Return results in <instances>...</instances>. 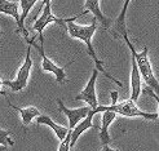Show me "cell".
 Masks as SVG:
<instances>
[{
	"label": "cell",
	"instance_id": "6da1fadb",
	"mask_svg": "<svg viewBox=\"0 0 159 151\" xmlns=\"http://www.w3.org/2000/svg\"><path fill=\"white\" fill-rule=\"evenodd\" d=\"M96 25H97V20L94 18V17H93L92 23H91V25H88V26L78 25V23H75V20H71V21H69V22L66 23V30H67V33L70 34L71 38H75V39H78V40H82V42L87 45V53H88L91 57H92V60H93V62H94V67H96L101 74H104L107 79H110L111 82H114L116 85L123 87V84H122L120 82L116 80L114 76H111V75L107 73V71H106L104 62H102V61L98 58V56H97L96 51H94L93 45H92V38H93L94 33H96V29H97Z\"/></svg>",
	"mask_w": 159,
	"mask_h": 151
},
{
	"label": "cell",
	"instance_id": "7a4b0ae2",
	"mask_svg": "<svg viewBox=\"0 0 159 151\" xmlns=\"http://www.w3.org/2000/svg\"><path fill=\"white\" fill-rule=\"evenodd\" d=\"M122 38L124 39V42L127 43V45H128L131 54L134 57V60H136L139 70H140V74H141V78L144 79L145 84L149 87V88H152L155 92V94L159 96V82H158V79L154 75L152 63H150V60H149V54H148L149 49H148V47H144L141 52H137L136 49H134L133 44L131 43L129 38H128V34L123 35Z\"/></svg>",
	"mask_w": 159,
	"mask_h": 151
},
{
	"label": "cell",
	"instance_id": "3957f363",
	"mask_svg": "<svg viewBox=\"0 0 159 151\" xmlns=\"http://www.w3.org/2000/svg\"><path fill=\"white\" fill-rule=\"evenodd\" d=\"M105 110H110L114 111L115 114H119L122 116H127V118H142L145 120H157L159 118L158 113H148V111L141 110L136 102L129 100H125L123 102H115L111 103L109 106H98L97 107V113H102Z\"/></svg>",
	"mask_w": 159,
	"mask_h": 151
},
{
	"label": "cell",
	"instance_id": "277c9868",
	"mask_svg": "<svg viewBox=\"0 0 159 151\" xmlns=\"http://www.w3.org/2000/svg\"><path fill=\"white\" fill-rule=\"evenodd\" d=\"M88 12L84 11L83 13H79L76 16H73V17H69V18H58L52 13V3H48L43 7V12H42V16L39 17L35 22H34V26L33 29L35 31H38V39L39 42H44V38H43V31L44 29L51 25V23H58V25H62V27H66V23L71 20H76L78 17H80L83 14H87Z\"/></svg>",
	"mask_w": 159,
	"mask_h": 151
},
{
	"label": "cell",
	"instance_id": "5b68a950",
	"mask_svg": "<svg viewBox=\"0 0 159 151\" xmlns=\"http://www.w3.org/2000/svg\"><path fill=\"white\" fill-rule=\"evenodd\" d=\"M31 43L27 44V51H26V57L25 61L21 65L16 79L13 80H3L4 85L11 88V91L13 92H21L27 87L29 84V78H30V73L31 69H33V60H31Z\"/></svg>",
	"mask_w": 159,
	"mask_h": 151
},
{
	"label": "cell",
	"instance_id": "8992f818",
	"mask_svg": "<svg viewBox=\"0 0 159 151\" xmlns=\"http://www.w3.org/2000/svg\"><path fill=\"white\" fill-rule=\"evenodd\" d=\"M29 43H31V45H33L34 48H36L38 52H39V54L42 56V70H43V71H47V73L53 74L54 78H56V80H57V83H60V84L65 83V82H66L65 69L69 67L73 62L67 63V65L63 66V67H60V66L56 65V63H54L52 60H49L48 57H47V54H45V52H44V42H40L42 45H38V44L35 43V39H31ZM29 43H27V44H29Z\"/></svg>",
	"mask_w": 159,
	"mask_h": 151
},
{
	"label": "cell",
	"instance_id": "52a82bcc",
	"mask_svg": "<svg viewBox=\"0 0 159 151\" xmlns=\"http://www.w3.org/2000/svg\"><path fill=\"white\" fill-rule=\"evenodd\" d=\"M98 74H100V71L94 67L88 83H87L85 87H84V89L75 97L76 101L85 102L91 109H97L98 107V100H97V94H96V82H97Z\"/></svg>",
	"mask_w": 159,
	"mask_h": 151
},
{
	"label": "cell",
	"instance_id": "ba28073f",
	"mask_svg": "<svg viewBox=\"0 0 159 151\" xmlns=\"http://www.w3.org/2000/svg\"><path fill=\"white\" fill-rule=\"evenodd\" d=\"M0 13L8 14L11 17L14 18V21L17 22V34H22L25 40L29 43L30 42V36H29V31L21 23V16H20V4L16 2H9V0H0Z\"/></svg>",
	"mask_w": 159,
	"mask_h": 151
},
{
	"label": "cell",
	"instance_id": "9c48e42d",
	"mask_svg": "<svg viewBox=\"0 0 159 151\" xmlns=\"http://www.w3.org/2000/svg\"><path fill=\"white\" fill-rule=\"evenodd\" d=\"M57 105H58V109H60L61 113H63L67 116L70 129H73L79 122L83 120V119L89 114V111L92 110L88 105L83 106V107H78V109H67L65 105H63L62 100H60V98H57Z\"/></svg>",
	"mask_w": 159,
	"mask_h": 151
},
{
	"label": "cell",
	"instance_id": "30bf717a",
	"mask_svg": "<svg viewBox=\"0 0 159 151\" xmlns=\"http://www.w3.org/2000/svg\"><path fill=\"white\" fill-rule=\"evenodd\" d=\"M96 114H98V113H97V109H92V110L89 111V114L87 115V116L83 119V120L79 122V123L74 127V128H73V131H71V149L75 146L76 141L79 140V137H80L85 131H88V129H91V128L100 129V128H97V127L93 124V116L96 115Z\"/></svg>",
	"mask_w": 159,
	"mask_h": 151
},
{
	"label": "cell",
	"instance_id": "8fae6325",
	"mask_svg": "<svg viewBox=\"0 0 159 151\" xmlns=\"http://www.w3.org/2000/svg\"><path fill=\"white\" fill-rule=\"evenodd\" d=\"M141 74L137 66V62L131 54V100L136 102L142 93V83H141Z\"/></svg>",
	"mask_w": 159,
	"mask_h": 151
},
{
	"label": "cell",
	"instance_id": "7c38bea8",
	"mask_svg": "<svg viewBox=\"0 0 159 151\" xmlns=\"http://www.w3.org/2000/svg\"><path fill=\"white\" fill-rule=\"evenodd\" d=\"M84 8L87 12H89L93 14V17L97 20V22H100L102 27L105 30H109L111 23H113V20H110L109 17L102 13L101 7H100V0H85L84 2Z\"/></svg>",
	"mask_w": 159,
	"mask_h": 151
},
{
	"label": "cell",
	"instance_id": "4fadbf2b",
	"mask_svg": "<svg viewBox=\"0 0 159 151\" xmlns=\"http://www.w3.org/2000/svg\"><path fill=\"white\" fill-rule=\"evenodd\" d=\"M116 114L114 111L110 110H105L102 111V118H101V128H100V140L102 142V145H109L111 137L109 133V127L113 124V122L115 120Z\"/></svg>",
	"mask_w": 159,
	"mask_h": 151
},
{
	"label": "cell",
	"instance_id": "5bb4252c",
	"mask_svg": "<svg viewBox=\"0 0 159 151\" xmlns=\"http://www.w3.org/2000/svg\"><path fill=\"white\" fill-rule=\"evenodd\" d=\"M36 124L39 125H48L49 128H52V131L54 132V134L57 136V138L60 141H63L65 140V137L67 136V133H69V129L70 128H66V127H63V125H60L57 123H54L52 120V118H49L48 115H39L36 118Z\"/></svg>",
	"mask_w": 159,
	"mask_h": 151
},
{
	"label": "cell",
	"instance_id": "9a60e30c",
	"mask_svg": "<svg viewBox=\"0 0 159 151\" xmlns=\"http://www.w3.org/2000/svg\"><path fill=\"white\" fill-rule=\"evenodd\" d=\"M8 105H9L12 109L17 110L20 115H21V120H22V124L23 125H29L31 122L36 119L39 115H40V111L38 110V107L35 106H27V107H18L16 105H12L11 102H8Z\"/></svg>",
	"mask_w": 159,
	"mask_h": 151
},
{
	"label": "cell",
	"instance_id": "2e32d148",
	"mask_svg": "<svg viewBox=\"0 0 159 151\" xmlns=\"http://www.w3.org/2000/svg\"><path fill=\"white\" fill-rule=\"evenodd\" d=\"M131 0H124V4L122 7V11L119 13L118 18L114 22V31L115 36H123L127 35V26H125V16H127V11H128V7H129Z\"/></svg>",
	"mask_w": 159,
	"mask_h": 151
},
{
	"label": "cell",
	"instance_id": "e0dca14e",
	"mask_svg": "<svg viewBox=\"0 0 159 151\" xmlns=\"http://www.w3.org/2000/svg\"><path fill=\"white\" fill-rule=\"evenodd\" d=\"M38 0H20V7H21V23L25 26V21L27 18V16Z\"/></svg>",
	"mask_w": 159,
	"mask_h": 151
},
{
	"label": "cell",
	"instance_id": "ac0fdd59",
	"mask_svg": "<svg viewBox=\"0 0 159 151\" xmlns=\"http://www.w3.org/2000/svg\"><path fill=\"white\" fill-rule=\"evenodd\" d=\"M12 136V131H8V129H0V145H4V146H13L14 142L9 138Z\"/></svg>",
	"mask_w": 159,
	"mask_h": 151
},
{
	"label": "cell",
	"instance_id": "d6986e66",
	"mask_svg": "<svg viewBox=\"0 0 159 151\" xmlns=\"http://www.w3.org/2000/svg\"><path fill=\"white\" fill-rule=\"evenodd\" d=\"M71 131L73 129H69V133L65 137V140L61 141L58 151H70V149H71Z\"/></svg>",
	"mask_w": 159,
	"mask_h": 151
},
{
	"label": "cell",
	"instance_id": "ffe728a7",
	"mask_svg": "<svg viewBox=\"0 0 159 151\" xmlns=\"http://www.w3.org/2000/svg\"><path fill=\"white\" fill-rule=\"evenodd\" d=\"M101 151H119V150H115V149H111L109 145H102V150Z\"/></svg>",
	"mask_w": 159,
	"mask_h": 151
},
{
	"label": "cell",
	"instance_id": "44dd1931",
	"mask_svg": "<svg viewBox=\"0 0 159 151\" xmlns=\"http://www.w3.org/2000/svg\"><path fill=\"white\" fill-rule=\"evenodd\" d=\"M3 87H5V85H4V83H3L2 79H0V94H3V96H5V93L3 92Z\"/></svg>",
	"mask_w": 159,
	"mask_h": 151
},
{
	"label": "cell",
	"instance_id": "7402d4cb",
	"mask_svg": "<svg viewBox=\"0 0 159 151\" xmlns=\"http://www.w3.org/2000/svg\"><path fill=\"white\" fill-rule=\"evenodd\" d=\"M52 0H42V7H44L45 4H48V3H51Z\"/></svg>",
	"mask_w": 159,
	"mask_h": 151
},
{
	"label": "cell",
	"instance_id": "603a6c76",
	"mask_svg": "<svg viewBox=\"0 0 159 151\" xmlns=\"http://www.w3.org/2000/svg\"><path fill=\"white\" fill-rule=\"evenodd\" d=\"M8 146H4V145H0V151H7L8 149H7Z\"/></svg>",
	"mask_w": 159,
	"mask_h": 151
},
{
	"label": "cell",
	"instance_id": "cb8c5ba5",
	"mask_svg": "<svg viewBox=\"0 0 159 151\" xmlns=\"http://www.w3.org/2000/svg\"><path fill=\"white\" fill-rule=\"evenodd\" d=\"M3 35V31H2V29H0V36H2Z\"/></svg>",
	"mask_w": 159,
	"mask_h": 151
}]
</instances>
